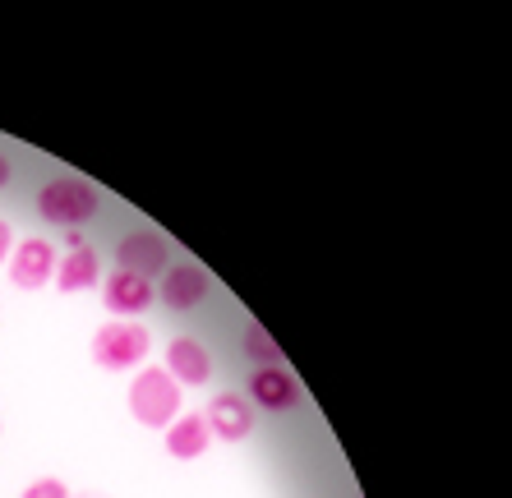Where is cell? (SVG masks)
<instances>
[{
    "label": "cell",
    "instance_id": "obj_1",
    "mask_svg": "<svg viewBox=\"0 0 512 498\" xmlns=\"http://www.w3.org/2000/svg\"><path fill=\"white\" fill-rule=\"evenodd\" d=\"M97 185L93 180H79V176H51L42 190H37V213L42 222L51 226H65V231H79L88 217L97 213Z\"/></svg>",
    "mask_w": 512,
    "mask_h": 498
},
{
    "label": "cell",
    "instance_id": "obj_2",
    "mask_svg": "<svg viewBox=\"0 0 512 498\" xmlns=\"http://www.w3.org/2000/svg\"><path fill=\"white\" fill-rule=\"evenodd\" d=\"M130 415L148 429H167L180 415V383L162 365H143L130 383Z\"/></svg>",
    "mask_w": 512,
    "mask_h": 498
},
{
    "label": "cell",
    "instance_id": "obj_3",
    "mask_svg": "<svg viewBox=\"0 0 512 498\" xmlns=\"http://www.w3.org/2000/svg\"><path fill=\"white\" fill-rule=\"evenodd\" d=\"M148 351H153V337H148V328L134 319H111L93 332V360L102 369H111V374L143 365Z\"/></svg>",
    "mask_w": 512,
    "mask_h": 498
},
{
    "label": "cell",
    "instance_id": "obj_4",
    "mask_svg": "<svg viewBox=\"0 0 512 498\" xmlns=\"http://www.w3.org/2000/svg\"><path fill=\"white\" fill-rule=\"evenodd\" d=\"M116 263H120V273H134L143 282H153V273H167L171 268V240L157 236V231H130L116 245Z\"/></svg>",
    "mask_w": 512,
    "mask_h": 498
},
{
    "label": "cell",
    "instance_id": "obj_5",
    "mask_svg": "<svg viewBox=\"0 0 512 498\" xmlns=\"http://www.w3.org/2000/svg\"><path fill=\"white\" fill-rule=\"evenodd\" d=\"M208 291H213V277H208V268L203 263H171L167 273H162V286H157V296H162V305L176 309V314H185V309H199L203 300H208Z\"/></svg>",
    "mask_w": 512,
    "mask_h": 498
},
{
    "label": "cell",
    "instance_id": "obj_6",
    "mask_svg": "<svg viewBox=\"0 0 512 498\" xmlns=\"http://www.w3.org/2000/svg\"><path fill=\"white\" fill-rule=\"evenodd\" d=\"M56 277V249L47 245L42 236H28L10 249V282L19 291H37Z\"/></svg>",
    "mask_w": 512,
    "mask_h": 498
},
{
    "label": "cell",
    "instance_id": "obj_7",
    "mask_svg": "<svg viewBox=\"0 0 512 498\" xmlns=\"http://www.w3.org/2000/svg\"><path fill=\"white\" fill-rule=\"evenodd\" d=\"M245 402L259 406V411H296L300 406V379L286 365L254 369L250 388H245Z\"/></svg>",
    "mask_w": 512,
    "mask_h": 498
},
{
    "label": "cell",
    "instance_id": "obj_8",
    "mask_svg": "<svg viewBox=\"0 0 512 498\" xmlns=\"http://www.w3.org/2000/svg\"><path fill=\"white\" fill-rule=\"evenodd\" d=\"M203 420H208V434H217L222 443H240L254 429V406L245 402V392H217Z\"/></svg>",
    "mask_w": 512,
    "mask_h": 498
},
{
    "label": "cell",
    "instance_id": "obj_9",
    "mask_svg": "<svg viewBox=\"0 0 512 498\" xmlns=\"http://www.w3.org/2000/svg\"><path fill=\"white\" fill-rule=\"evenodd\" d=\"M176 383H190V388H199V383L213 379V356H208V346L199 342V337H176V342L167 346V365H162Z\"/></svg>",
    "mask_w": 512,
    "mask_h": 498
},
{
    "label": "cell",
    "instance_id": "obj_10",
    "mask_svg": "<svg viewBox=\"0 0 512 498\" xmlns=\"http://www.w3.org/2000/svg\"><path fill=\"white\" fill-rule=\"evenodd\" d=\"M102 300H107V309L116 319H134V314H143L153 305V282H143L134 273H111L102 282Z\"/></svg>",
    "mask_w": 512,
    "mask_h": 498
},
{
    "label": "cell",
    "instance_id": "obj_11",
    "mask_svg": "<svg viewBox=\"0 0 512 498\" xmlns=\"http://www.w3.org/2000/svg\"><path fill=\"white\" fill-rule=\"evenodd\" d=\"M51 282H56L65 296H74V291H88V286L102 282V263H97L93 245H79V249H70L65 259H56V277H51Z\"/></svg>",
    "mask_w": 512,
    "mask_h": 498
},
{
    "label": "cell",
    "instance_id": "obj_12",
    "mask_svg": "<svg viewBox=\"0 0 512 498\" xmlns=\"http://www.w3.org/2000/svg\"><path fill=\"white\" fill-rule=\"evenodd\" d=\"M208 420H203L199 411L190 415H176L167 425V452L176 457V462H194V457H203V448H208Z\"/></svg>",
    "mask_w": 512,
    "mask_h": 498
},
{
    "label": "cell",
    "instance_id": "obj_13",
    "mask_svg": "<svg viewBox=\"0 0 512 498\" xmlns=\"http://www.w3.org/2000/svg\"><path fill=\"white\" fill-rule=\"evenodd\" d=\"M245 360H250L254 369H277V365H286L282 360V346L273 342V332L263 328V323H245Z\"/></svg>",
    "mask_w": 512,
    "mask_h": 498
},
{
    "label": "cell",
    "instance_id": "obj_14",
    "mask_svg": "<svg viewBox=\"0 0 512 498\" xmlns=\"http://www.w3.org/2000/svg\"><path fill=\"white\" fill-rule=\"evenodd\" d=\"M24 498H74V494L65 489V480H56V475H42V480H33V485L24 489Z\"/></svg>",
    "mask_w": 512,
    "mask_h": 498
},
{
    "label": "cell",
    "instance_id": "obj_15",
    "mask_svg": "<svg viewBox=\"0 0 512 498\" xmlns=\"http://www.w3.org/2000/svg\"><path fill=\"white\" fill-rule=\"evenodd\" d=\"M10 249H14V231H10L5 222H0V263L10 259Z\"/></svg>",
    "mask_w": 512,
    "mask_h": 498
},
{
    "label": "cell",
    "instance_id": "obj_16",
    "mask_svg": "<svg viewBox=\"0 0 512 498\" xmlns=\"http://www.w3.org/2000/svg\"><path fill=\"white\" fill-rule=\"evenodd\" d=\"M10 176H14V166H10V157L0 153V190H5V185H10Z\"/></svg>",
    "mask_w": 512,
    "mask_h": 498
},
{
    "label": "cell",
    "instance_id": "obj_17",
    "mask_svg": "<svg viewBox=\"0 0 512 498\" xmlns=\"http://www.w3.org/2000/svg\"><path fill=\"white\" fill-rule=\"evenodd\" d=\"M79 498H107V494H97V489H84V494H79Z\"/></svg>",
    "mask_w": 512,
    "mask_h": 498
}]
</instances>
